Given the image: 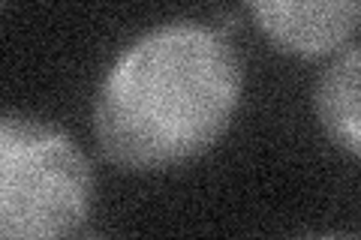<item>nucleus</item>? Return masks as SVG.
Segmentation results:
<instances>
[{"mask_svg": "<svg viewBox=\"0 0 361 240\" xmlns=\"http://www.w3.org/2000/svg\"><path fill=\"white\" fill-rule=\"evenodd\" d=\"M241 61L220 30L166 25L111 66L94 111L103 153L121 168L160 171L205 153L241 102Z\"/></svg>", "mask_w": 361, "mask_h": 240, "instance_id": "obj_1", "label": "nucleus"}, {"mask_svg": "<svg viewBox=\"0 0 361 240\" xmlns=\"http://www.w3.org/2000/svg\"><path fill=\"white\" fill-rule=\"evenodd\" d=\"M94 177L70 135L25 114H0V240L75 234Z\"/></svg>", "mask_w": 361, "mask_h": 240, "instance_id": "obj_2", "label": "nucleus"}, {"mask_svg": "<svg viewBox=\"0 0 361 240\" xmlns=\"http://www.w3.org/2000/svg\"><path fill=\"white\" fill-rule=\"evenodd\" d=\"M256 25L283 51L322 57L355 37L361 0H247Z\"/></svg>", "mask_w": 361, "mask_h": 240, "instance_id": "obj_3", "label": "nucleus"}, {"mask_svg": "<svg viewBox=\"0 0 361 240\" xmlns=\"http://www.w3.org/2000/svg\"><path fill=\"white\" fill-rule=\"evenodd\" d=\"M316 111L325 132L349 156L361 153V123H358V49H346L331 70L322 75L316 90Z\"/></svg>", "mask_w": 361, "mask_h": 240, "instance_id": "obj_4", "label": "nucleus"}]
</instances>
